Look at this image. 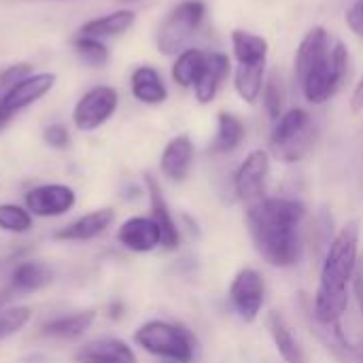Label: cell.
Here are the masks:
<instances>
[{"label":"cell","mask_w":363,"mask_h":363,"mask_svg":"<svg viewBox=\"0 0 363 363\" xmlns=\"http://www.w3.org/2000/svg\"><path fill=\"white\" fill-rule=\"evenodd\" d=\"M134 342L149 355L172 363H194L198 353L196 336L181 323L151 319L134 332Z\"/></svg>","instance_id":"obj_4"},{"label":"cell","mask_w":363,"mask_h":363,"mask_svg":"<svg viewBox=\"0 0 363 363\" xmlns=\"http://www.w3.org/2000/svg\"><path fill=\"white\" fill-rule=\"evenodd\" d=\"M359 223L349 221L328 245L319 285L308 308L311 319L317 323H340L349 308V287L353 285V277L359 266Z\"/></svg>","instance_id":"obj_2"},{"label":"cell","mask_w":363,"mask_h":363,"mask_svg":"<svg viewBox=\"0 0 363 363\" xmlns=\"http://www.w3.org/2000/svg\"><path fill=\"white\" fill-rule=\"evenodd\" d=\"M145 185H147V194H149V206H151V219L155 221V225L160 228L162 234V247L166 251H174L181 245V232L177 228V221L168 208V202L162 194L160 183L155 181L153 174H145Z\"/></svg>","instance_id":"obj_12"},{"label":"cell","mask_w":363,"mask_h":363,"mask_svg":"<svg viewBox=\"0 0 363 363\" xmlns=\"http://www.w3.org/2000/svg\"><path fill=\"white\" fill-rule=\"evenodd\" d=\"M70 45H72V51L77 53V57L89 68H102L108 62V47L100 38L74 34Z\"/></svg>","instance_id":"obj_27"},{"label":"cell","mask_w":363,"mask_h":363,"mask_svg":"<svg viewBox=\"0 0 363 363\" xmlns=\"http://www.w3.org/2000/svg\"><path fill=\"white\" fill-rule=\"evenodd\" d=\"M51 270L43 262H21L15 266L13 277H11V291L15 294H28L36 291L45 285L51 283Z\"/></svg>","instance_id":"obj_23"},{"label":"cell","mask_w":363,"mask_h":363,"mask_svg":"<svg viewBox=\"0 0 363 363\" xmlns=\"http://www.w3.org/2000/svg\"><path fill=\"white\" fill-rule=\"evenodd\" d=\"M74 204H77V194L70 185L64 183L36 185L23 196V206L32 213V217H40V219L62 217Z\"/></svg>","instance_id":"obj_10"},{"label":"cell","mask_w":363,"mask_h":363,"mask_svg":"<svg viewBox=\"0 0 363 363\" xmlns=\"http://www.w3.org/2000/svg\"><path fill=\"white\" fill-rule=\"evenodd\" d=\"M262 100H264V108H266L268 117L272 121H277L283 115V106H285V91H283L281 81H277V77H270L264 83Z\"/></svg>","instance_id":"obj_30"},{"label":"cell","mask_w":363,"mask_h":363,"mask_svg":"<svg viewBox=\"0 0 363 363\" xmlns=\"http://www.w3.org/2000/svg\"><path fill=\"white\" fill-rule=\"evenodd\" d=\"M306 206L296 198L264 196L247 204L245 221L255 251L274 268H291L302 259L300 228Z\"/></svg>","instance_id":"obj_1"},{"label":"cell","mask_w":363,"mask_h":363,"mask_svg":"<svg viewBox=\"0 0 363 363\" xmlns=\"http://www.w3.org/2000/svg\"><path fill=\"white\" fill-rule=\"evenodd\" d=\"M347 23L349 28L363 38V0H355L347 11Z\"/></svg>","instance_id":"obj_33"},{"label":"cell","mask_w":363,"mask_h":363,"mask_svg":"<svg viewBox=\"0 0 363 363\" xmlns=\"http://www.w3.org/2000/svg\"><path fill=\"white\" fill-rule=\"evenodd\" d=\"M168 363H172V362H168Z\"/></svg>","instance_id":"obj_38"},{"label":"cell","mask_w":363,"mask_h":363,"mask_svg":"<svg viewBox=\"0 0 363 363\" xmlns=\"http://www.w3.org/2000/svg\"><path fill=\"white\" fill-rule=\"evenodd\" d=\"M57 77L53 72H32L19 83H15L11 89L0 94V130L6 128V123L21 113L23 108L38 102L43 96H47L55 87Z\"/></svg>","instance_id":"obj_9"},{"label":"cell","mask_w":363,"mask_h":363,"mask_svg":"<svg viewBox=\"0 0 363 363\" xmlns=\"http://www.w3.org/2000/svg\"><path fill=\"white\" fill-rule=\"evenodd\" d=\"M353 363H363V340L359 345H355V355H353Z\"/></svg>","instance_id":"obj_36"},{"label":"cell","mask_w":363,"mask_h":363,"mask_svg":"<svg viewBox=\"0 0 363 363\" xmlns=\"http://www.w3.org/2000/svg\"><path fill=\"white\" fill-rule=\"evenodd\" d=\"M349 68V49L330 32L315 26L302 38L296 53V79L311 104H325L342 85Z\"/></svg>","instance_id":"obj_3"},{"label":"cell","mask_w":363,"mask_h":363,"mask_svg":"<svg viewBox=\"0 0 363 363\" xmlns=\"http://www.w3.org/2000/svg\"><path fill=\"white\" fill-rule=\"evenodd\" d=\"M32 317V311L28 306H11L0 311V340H6L9 336L21 332Z\"/></svg>","instance_id":"obj_29"},{"label":"cell","mask_w":363,"mask_h":363,"mask_svg":"<svg viewBox=\"0 0 363 363\" xmlns=\"http://www.w3.org/2000/svg\"><path fill=\"white\" fill-rule=\"evenodd\" d=\"M242 138H245L242 121L232 113H219L217 134H215V140L211 143V151L213 153H232L234 149L240 147Z\"/></svg>","instance_id":"obj_25"},{"label":"cell","mask_w":363,"mask_h":363,"mask_svg":"<svg viewBox=\"0 0 363 363\" xmlns=\"http://www.w3.org/2000/svg\"><path fill=\"white\" fill-rule=\"evenodd\" d=\"M96 319L94 311H83V313H72V315H60L40 325V334L49 338H62V340H72L83 336Z\"/></svg>","instance_id":"obj_21"},{"label":"cell","mask_w":363,"mask_h":363,"mask_svg":"<svg viewBox=\"0 0 363 363\" xmlns=\"http://www.w3.org/2000/svg\"><path fill=\"white\" fill-rule=\"evenodd\" d=\"M117 240L132 253H151L162 247L160 228L151 217H130L117 230Z\"/></svg>","instance_id":"obj_13"},{"label":"cell","mask_w":363,"mask_h":363,"mask_svg":"<svg viewBox=\"0 0 363 363\" xmlns=\"http://www.w3.org/2000/svg\"><path fill=\"white\" fill-rule=\"evenodd\" d=\"M270 174V153L264 149L251 151L234 172V194L245 204L264 198L266 181Z\"/></svg>","instance_id":"obj_11"},{"label":"cell","mask_w":363,"mask_h":363,"mask_svg":"<svg viewBox=\"0 0 363 363\" xmlns=\"http://www.w3.org/2000/svg\"><path fill=\"white\" fill-rule=\"evenodd\" d=\"M204 62H206V51L194 47L183 49L172 64V81L179 87H194L204 68Z\"/></svg>","instance_id":"obj_24"},{"label":"cell","mask_w":363,"mask_h":363,"mask_svg":"<svg viewBox=\"0 0 363 363\" xmlns=\"http://www.w3.org/2000/svg\"><path fill=\"white\" fill-rule=\"evenodd\" d=\"M268 334L274 342L277 353L281 355V359L285 363H306V353L298 340V336L294 334L291 325L285 321L283 315L279 313H270L268 315Z\"/></svg>","instance_id":"obj_19"},{"label":"cell","mask_w":363,"mask_h":363,"mask_svg":"<svg viewBox=\"0 0 363 363\" xmlns=\"http://www.w3.org/2000/svg\"><path fill=\"white\" fill-rule=\"evenodd\" d=\"M115 221V211L113 208H98L91 211L74 221H70L68 225L60 228L53 236L55 240H66V242H85V240H94L100 234H104Z\"/></svg>","instance_id":"obj_14"},{"label":"cell","mask_w":363,"mask_h":363,"mask_svg":"<svg viewBox=\"0 0 363 363\" xmlns=\"http://www.w3.org/2000/svg\"><path fill=\"white\" fill-rule=\"evenodd\" d=\"M0 230L9 234H26L32 230V213L19 204H0Z\"/></svg>","instance_id":"obj_28"},{"label":"cell","mask_w":363,"mask_h":363,"mask_svg":"<svg viewBox=\"0 0 363 363\" xmlns=\"http://www.w3.org/2000/svg\"><path fill=\"white\" fill-rule=\"evenodd\" d=\"M232 49H234L238 64L257 66V64L268 62V40L259 34H253L247 30H234L232 32Z\"/></svg>","instance_id":"obj_22"},{"label":"cell","mask_w":363,"mask_h":363,"mask_svg":"<svg viewBox=\"0 0 363 363\" xmlns=\"http://www.w3.org/2000/svg\"><path fill=\"white\" fill-rule=\"evenodd\" d=\"M230 74V57L221 51H211L206 53V62L204 68L194 85V94L196 100L200 104H208L215 100L221 83L225 81V77Z\"/></svg>","instance_id":"obj_17"},{"label":"cell","mask_w":363,"mask_h":363,"mask_svg":"<svg viewBox=\"0 0 363 363\" xmlns=\"http://www.w3.org/2000/svg\"><path fill=\"white\" fill-rule=\"evenodd\" d=\"M228 300L234 315L245 323H255L266 304V281L255 268H242L230 283Z\"/></svg>","instance_id":"obj_7"},{"label":"cell","mask_w":363,"mask_h":363,"mask_svg":"<svg viewBox=\"0 0 363 363\" xmlns=\"http://www.w3.org/2000/svg\"><path fill=\"white\" fill-rule=\"evenodd\" d=\"M136 21V13L130 11V9H119V11H113V13H106V15H100V17H94L89 21H85L77 34L81 36H94V38H111V36H121L125 34Z\"/></svg>","instance_id":"obj_20"},{"label":"cell","mask_w":363,"mask_h":363,"mask_svg":"<svg viewBox=\"0 0 363 363\" xmlns=\"http://www.w3.org/2000/svg\"><path fill=\"white\" fill-rule=\"evenodd\" d=\"M43 140L51 147V149H66L70 145V132L64 123H49L43 130Z\"/></svg>","instance_id":"obj_32"},{"label":"cell","mask_w":363,"mask_h":363,"mask_svg":"<svg viewBox=\"0 0 363 363\" xmlns=\"http://www.w3.org/2000/svg\"><path fill=\"white\" fill-rule=\"evenodd\" d=\"M28 74H32V66L28 62H17V64L6 66L4 70H0V94L11 89L15 83H19Z\"/></svg>","instance_id":"obj_31"},{"label":"cell","mask_w":363,"mask_h":363,"mask_svg":"<svg viewBox=\"0 0 363 363\" xmlns=\"http://www.w3.org/2000/svg\"><path fill=\"white\" fill-rule=\"evenodd\" d=\"M264 77H266V64H257V66H245L238 64L236 72H234V87L238 91V96L253 104L264 89Z\"/></svg>","instance_id":"obj_26"},{"label":"cell","mask_w":363,"mask_h":363,"mask_svg":"<svg viewBox=\"0 0 363 363\" xmlns=\"http://www.w3.org/2000/svg\"><path fill=\"white\" fill-rule=\"evenodd\" d=\"M194 164V143L187 134H179L174 138L168 140V145L162 151L160 157V170L162 174L172 181V183H181L187 179L189 170Z\"/></svg>","instance_id":"obj_15"},{"label":"cell","mask_w":363,"mask_h":363,"mask_svg":"<svg viewBox=\"0 0 363 363\" xmlns=\"http://www.w3.org/2000/svg\"><path fill=\"white\" fill-rule=\"evenodd\" d=\"M77 363H136L132 347L119 338H98L89 340L74 353Z\"/></svg>","instance_id":"obj_16"},{"label":"cell","mask_w":363,"mask_h":363,"mask_svg":"<svg viewBox=\"0 0 363 363\" xmlns=\"http://www.w3.org/2000/svg\"><path fill=\"white\" fill-rule=\"evenodd\" d=\"M130 91L132 96L149 106H157L168 100V87L162 74L153 66H138L130 77Z\"/></svg>","instance_id":"obj_18"},{"label":"cell","mask_w":363,"mask_h":363,"mask_svg":"<svg viewBox=\"0 0 363 363\" xmlns=\"http://www.w3.org/2000/svg\"><path fill=\"white\" fill-rule=\"evenodd\" d=\"M353 294L357 298V304L363 313V266H357L355 277H353Z\"/></svg>","instance_id":"obj_34"},{"label":"cell","mask_w":363,"mask_h":363,"mask_svg":"<svg viewBox=\"0 0 363 363\" xmlns=\"http://www.w3.org/2000/svg\"><path fill=\"white\" fill-rule=\"evenodd\" d=\"M206 4L202 0H183L179 2L157 26L155 45L164 55H179L187 40L196 34L200 23L204 21Z\"/></svg>","instance_id":"obj_6"},{"label":"cell","mask_w":363,"mask_h":363,"mask_svg":"<svg viewBox=\"0 0 363 363\" xmlns=\"http://www.w3.org/2000/svg\"><path fill=\"white\" fill-rule=\"evenodd\" d=\"M317 140V125L304 108L285 111L272 128L270 151L283 164L302 162Z\"/></svg>","instance_id":"obj_5"},{"label":"cell","mask_w":363,"mask_h":363,"mask_svg":"<svg viewBox=\"0 0 363 363\" xmlns=\"http://www.w3.org/2000/svg\"><path fill=\"white\" fill-rule=\"evenodd\" d=\"M119 108V94L111 85H96L87 89L72 108V123L81 132L102 128Z\"/></svg>","instance_id":"obj_8"},{"label":"cell","mask_w":363,"mask_h":363,"mask_svg":"<svg viewBox=\"0 0 363 363\" xmlns=\"http://www.w3.org/2000/svg\"><path fill=\"white\" fill-rule=\"evenodd\" d=\"M351 108L355 113H362L363 111V77L359 79V83L355 85L353 89V96H351Z\"/></svg>","instance_id":"obj_35"},{"label":"cell","mask_w":363,"mask_h":363,"mask_svg":"<svg viewBox=\"0 0 363 363\" xmlns=\"http://www.w3.org/2000/svg\"><path fill=\"white\" fill-rule=\"evenodd\" d=\"M11 294H13L11 289H4V291H0V311H2V308H4V304L11 300Z\"/></svg>","instance_id":"obj_37"}]
</instances>
